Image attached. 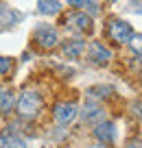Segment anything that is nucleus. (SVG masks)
I'll use <instances>...</instances> for the list:
<instances>
[{"mask_svg":"<svg viewBox=\"0 0 142 148\" xmlns=\"http://www.w3.org/2000/svg\"><path fill=\"white\" fill-rule=\"evenodd\" d=\"M37 9L44 15H57L61 11V5L57 0H37Z\"/></svg>","mask_w":142,"mask_h":148,"instance_id":"12","label":"nucleus"},{"mask_svg":"<svg viewBox=\"0 0 142 148\" xmlns=\"http://www.w3.org/2000/svg\"><path fill=\"white\" fill-rule=\"evenodd\" d=\"M103 116H105V111H103V107L98 105L96 100H87L85 105H83V109H81V118H83V122H101L103 120Z\"/></svg>","mask_w":142,"mask_h":148,"instance_id":"5","label":"nucleus"},{"mask_svg":"<svg viewBox=\"0 0 142 148\" xmlns=\"http://www.w3.org/2000/svg\"><path fill=\"white\" fill-rule=\"evenodd\" d=\"M129 46H131V50L136 52V55H142V33H138V35H131V39H129Z\"/></svg>","mask_w":142,"mask_h":148,"instance_id":"13","label":"nucleus"},{"mask_svg":"<svg viewBox=\"0 0 142 148\" xmlns=\"http://www.w3.org/2000/svg\"><path fill=\"white\" fill-rule=\"evenodd\" d=\"M68 26L77 28V31H81V33H92V28H94L90 15H85V13H72L68 18Z\"/></svg>","mask_w":142,"mask_h":148,"instance_id":"8","label":"nucleus"},{"mask_svg":"<svg viewBox=\"0 0 142 148\" xmlns=\"http://www.w3.org/2000/svg\"><path fill=\"white\" fill-rule=\"evenodd\" d=\"M94 137L103 144H112L116 139V124L114 122H98L94 126Z\"/></svg>","mask_w":142,"mask_h":148,"instance_id":"7","label":"nucleus"},{"mask_svg":"<svg viewBox=\"0 0 142 148\" xmlns=\"http://www.w3.org/2000/svg\"><path fill=\"white\" fill-rule=\"evenodd\" d=\"M129 148H142V142H140V139H138V142H131Z\"/></svg>","mask_w":142,"mask_h":148,"instance_id":"18","label":"nucleus"},{"mask_svg":"<svg viewBox=\"0 0 142 148\" xmlns=\"http://www.w3.org/2000/svg\"><path fill=\"white\" fill-rule=\"evenodd\" d=\"M15 105V94L9 89H0V113H9Z\"/></svg>","mask_w":142,"mask_h":148,"instance_id":"11","label":"nucleus"},{"mask_svg":"<svg viewBox=\"0 0 142 148\" xmlns=\"http://www.w3.org/2000/svg\"><path fill=\"white\" fill-rule=\"evenodd\" d=\"M77 113H79V109H77V105H74V102H59V105L55 107V111H53L55 122H57L59 126L70 124V122L77 118Z\"/></svg>","mask_w":142,"mask_h":148,"instance_id":"4","label":"nucleus"},{"mask_svg":"<svg viewBox=\"0 0 142 148\" xmlns=\"http://www.w3.org/2000/svg\"><path fill=\"white\" fill-rule=\"evenodd\" d=\"M83 48H85V42H83V39H68V42H64L61 50H64V55L68 57V59H79Z\"/></svg>","mask_w":142,"mask_h":148,"instance_id":"9","label":"nucleus"},{"mask_svg":"<svg viewBox=\"0 0 142 148\" xmlns=\"http://www.w3.org/2000/svg\"><path fill=\"white\" fill-rule=\"evenodd\" d=\"M107 35H109V39L116 42V44H129L133 31L123 20H109V24H107Z\"/></svg>","mask_w":142,"mask_h":148,"instance_id":"2","label":"nucleus"},{"mask_svg":"<svg viewBox=\"0 0 142 148\" xmlns=\"http://www.w3.org/2000/svg\"><path fill=\"white\" fill-rule=\"evenodd\" d=\"M85 5L90 9V13H94V15L98 13V0H85Z\"/></svg>","mask_w":142,"mask_h":148,"instance_id":"15","label":"nucleus"},{"mask_svg":"<svg viewBox=\"0 0 142 148\" xmlns=\"http://www.w3.org/2000/svg\"><path fill=\"white\" fill-rule=\"evenodd\" d=\"M87 148H109V146H105L103 142H96V144H92V146H87Z\"/></svg>","mask_w":142,"mask_h":148,"instance_id":"17","label":"nucleus"},{"mask_svg":"<svg viewBox=\"0 0 142 148\" xmlns=\"http://www.w3.org/2000/svg\"><path fill=\"white\" fill-rule=\"evenodd\" d=\"M33 39L37 42V46L46 48V50H51V48L57 46V42H59V37H57V31L53 26H48V24H42V26L35 28V33H33Z\"/></svg>","mask_w":142,"mask_h":148,"instance_id":"3","label":"nucleus"},{"mask_svg":"<svg viewBox=\"0 0 142 148\" xmlns=\"http://www.w3.org/2000/svg\"><path fill=\"white\" fill-rule=\"evenodd\" d=\"M109 59H112L109 48H105L101 42H92L90 44V61H92V63L105 65V63H109Z\"/></svg>","mask_w":142,"mask_h":148,"instance_id":"6","label":"nucleus"},{"mask_svg":"<svg viewBox=\"0 0 142 148\" xmlns=\"http://www.w3.org/2000/svg\"><path fill=\"white\" fill-rule=\"evenodd\" d=\"M68 5L70 7H83V5H85V0H68Z\"/></svg>","mask_w":142,"mask_h":148,"instance_id":"16","label":"nucleus"},{"mask_svg":"<svg viewBox=\"0 0 142 148\" xmlns=\"http://www.w3.org/2000/svg\"><path fill=\"white\" fill-rule=\"evenodd\" d=\"M0 148H26V142L13 131H5L0 135Z\"/></svg>","mask_w":142,"mask_h":148,"instance_id":"10","label":"nucleus"},{"mask_svg":"<svg viewBox=\"0 0 142 148\" xmlns=\"http://www.w3.org/2000/svg\"><path fill=\"white\" fill-rule=\"evenodd\" d=\"M11 68H13V61H11L9 57H0V76L9 74V72H11Z\"/></svg>","mask_w":142,"mask_h":148,"instance_id":"14","label":"nucleus"},{"mask_svg":"<svg viewBox=\"0 0 142 148\" xmlns=\"http://www.w3.org/2000/svg\"><path fill=\"white\" fill-rule=\"evenodd\" d=\"M18 113L22 118H26V120H33V118H37L39 116V111H42V107H44V100H42V96L37 92H22L20 94V98H18Z\"/></svg>","mask_w":142,"mask_h":148,"instance_id":"1","label":"nucleus"}]
</instances>
